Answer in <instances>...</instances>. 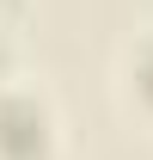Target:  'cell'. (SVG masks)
Instances as JSON below:
<instances>
[{
    "instance_id": "1",
    "label": "cell",
    "mask_w": 153,
    "mask_h": 160,
    "mask_svg": "<svg viewBox=\"0 0 153 160\" xmlns=\"http://www.w3.org/2000/svg\"><path fill=\"white\" fill-rule=\"evenodd\" d=\"M129 80H135V92H141V99H153V43L129 62Z\"/></svg>"
}]
</instances>
